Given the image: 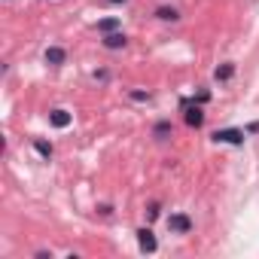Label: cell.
Listing matches in <instances>:
<instances>
[{"mask_svg":"<svg viewBox=\"0 0 259 259\" xmlns=\"http://www.w3.org/2000/svg\"><path fill=\"white\" fill-rule=\"evenodd\" d=\"M104 46H107V49H122V46H125V37L113 31V34H107V37H104Z\"/></svg>","mask_w":259,"mask_h":259,"instance_id":"5b68a950","label":"cell"},{"mask_svg":"<svg viewBox=\"0 0 259 259\" xmlns=\"http://www.w3.org/2000/svg\"><path fill=\"white\" fill-rule=\"evenodd\" d=\"M132 98H135V101H147L150 95H147V92H132Z\"/></svg>","mask_w":259,"mask_h":259,"instance_id":"4fadbf2b","label":"cell"},{"mask_svg":"<svg viewBox=\"0 0 259 259\" xmlns=\"http://www.w3.org/2000/svg\"><path fill=\"white\" fill-rule=\"evenodd\" d=\"M156 16H159L162 22H177V19H180V16H177V10H168V7H162Z\"/></svg>","mask_w":259,"mask_h":259,"instance_id":"9c48e42d","label":"cell"},{"mask_svg":"<svg viewBox=\"0 0 259 259\" xmlns=\"http://www.w3.org/2000/svg\"><path fill=\"white\" fill-rule=\"evenodd\" d=\"M217 144H241L244 141V132H238V128H226V132H217L213 135Z\"/></svg>","mask_w":259,"mask_h":259,"instance_id":"7a4b0ae2","label":"cell"},{"mask_svg":"<svg viewBox=\"0 0 259 259\" xmlns=\"http://www.w3.org/2000/svg\"><path fill=\"white\" fill-rule=\"evenodd\" d=\"M168 229H171V232H180V235H186V232H192V220H189L186 213H171V220H168Z\"/></svg>","mask_w":259,"mask_h":259,"instance_id":"6da1fadb","label":"cell"},{"mask_svg":"<svg viewBox=\"0 0 259 259\" xmlns=\"http://www.w3.org/2000/svg\"><path fill=\"white\" fill-rule=\"evenodd\" d=\"M186 122H189L192 128H198V125L204 122V113H201L198 107H189V110H186Z\"/></svg>","mask_w":259,"mask_h":259,"instance_id":"8992f818","label":"cell"},{"mask_svg":"<svg viewBox=\"0 0 259 259\" xmlns=\"http://www.w3.org/2000/svg\"><path fill=\"white\" fill-rule=\"evenodd\" d=\"M49 122H52L55 128H67V125H70V113H67V110H52V113H49Z\"/></svg>","mask_w":259,"mask_h":259,"instance_id":"277c9868","label":"cell"},{"mask_svg":"<svg viewBox=\"0 0 259 259\" xmlns=\"http://www.w3.org/2000/svg\"><path fill=\"white\" fill-rule=\"evenodd\" d=\"M46 61H49V64H61V61H64V49H58V46L46 49Z\"/></svg>","mask_w":259,"mask_h":259,"instance_id":"52a82bcc","label":"cell"},{"mask_svg":"<svg viewBox=\"0 0 259 259\" xmlns=\"http://www.w3.org/2000/svg\"><path fill=\"white\" fill-rule=\"evenodd\" d=\"M107 4H125V0H107Z\"/></svg>","mask_w":259,"mask_h":259,"instance_id":"5bb4252c","label":"cell"},{"mask_svg":"<svg viewBox=\"0 0 259 259\" xmlns=\"http://www.w3.org/2000/svg\"><path fill=\"white\" fill-rule=\"evenodd\" d=\"M116 28H119V22H116V19H104V22L98 25V31H104V34H113Z\"/></svg>","mask_w":259,"mask_h":259,"instance_id":"30bf717a","label":"cell"},{"mask_svg":"<svg viewBox=\"0 0 259 259\" xmlns=\"http://www.w3.org/2000/svg\"><path fill=\"white\" fill-rule=\"evenodd\" d=\"M168 128H171L168 122H159V125H156V135H165V132H168Z\"/></svg>","mask_w":259,"mask_h":259,"instance_id":"7c38bea8","label":"cell"},{"mask_svg":"<svg viewBox=\"0 0 259 259\" xmlns=\"http://www.w3.org/2000/svg\"><path fill=\"white\" fill-rule=\"evenodd\" d=\"M138 244H141V250H147V253H156V247H159L150 229H141V232H138Z\"/></svg>","mask_w":259,"mask_h":259,"instance_id":"3957f363","label":"cell"},{"mask_svg":"<svg viewBox=\"0 0 259 259\" xmlns=\"http://www.w3.org/2000/svg\"><path fill=\"white\" fill-rule=\"evenodd\" d=\"M34 150H37L43 159H52V144H46V141H34Z\"/></svg>","mask_w":259,"mask_h":259,"instance_id":"ba28073f","label":"cell"},{"mask_svg":"<svg viewBox=\"0 0 259 259\" xmlns=\"http://www.w3.org/2000/svg\"><path fill=\"white\" fill-rule=\"evenodd\" d=\"M232 73H235V70H232V64H226V67H220V70H217V79H229Z\"/></svg>","mask_w":259,"mask_h":259,"instance_id":"8fae6325","label":"cell"}]
</instances>
